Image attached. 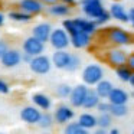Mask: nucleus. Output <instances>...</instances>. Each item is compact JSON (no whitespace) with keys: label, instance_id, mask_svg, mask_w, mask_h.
Masks as SVG:
<instances>
[{"label":"nucleus","instance_id":"47","mask_svg":"<svg viewBox=\"0 0 134 134\" xmlns=\"http://www.w3.org/2000/svg\"><path fill=\"white\" fill-rule=\"evenodd\" d=\"M133 134H134V130H133Z\"/></svg>","mask_w":134,"mask_h":134},{"label":"nucleus","instance_id":"4","mask_svg":"<svg viewBox=\"0 0 134 134\" xmlns=\"http://www.w3.org/2000/svg\"><path fill=\"white\" fill-rule=\"evenodd\" d=\"M49 43L53 49H66L71 45V35L64 27L52 29V33H51V38H49Z\"/></svg>","mask_w":134,"mask_h":134},{"label":"nucleus","instance_id":"36","mask_svg":"<svg viewBox=\"0 0 134 134\" xmlns=\"http://www.w3.org/2000/svg\"><path fill=\"white\" fill-rule=\"evenodd\" d=\"M7 49H9V45H7V42L4 41V39H0V58L4 55V53L7 52Z\"/></svg>","mask_w":134,"mask_h":134},{"label":"nucleus","instance_id":"22","mask_svg":"<svg viewBox=\"0 0 134 134\" xmlns=\"http://www.w3.org/2000/svg\"><path fill=\"white\" fill-rule=\"evenodd\" d=\"M113 88H114L113 82L108 81V79H101V81L95 85V91H97V94L101 97V99H108Z\"/></svg>","mask_w":134,"mask_h":134},{"label":"nucleus","instance_id":"15","mask_svg":"<svg viewBox=\"0 0 134 134\" xmlns=\"http://www.w3.org/2000/svg\"><path fill=\"white\" fill-rule=\"evenodd\" d=\"M71 45L75 49H85L91 45V35L87 32H76L71 35Z\"/></svg>","mask_w":134,"mask_h":134},{"label":"nucleus","instance_id":"34","mask_svg":"<svg viewBox=\"0 0 134 134\" xmlns=\"http://www.w3.org/2000/svg\"><path fill=\"white\" fill-rule=\"evenodd\" d=\"M111 18H113V16H111L110 10H105V12L102 13V15L99 16L98 19H95V22H97V25H98V26H101V25H105V23H107V22L110 20Z\"/></svg>","mask_w":134,"mask_h":134},{"label":"nucleus","instance_id":"5","mask_svg":"<svg viewBox=\"0 0 134 134\" xmlns=\"http://www.w3.org/2000/svg\"><path fill=\"white\" fill-rule=\"evenodd\" d=\"M79 3L82 6L84 15L90 19H94V20L98 19L105 12L102 0H79Z\"/></svg>","mask_w":134,"mask_h":134},{"label":"nucleus","instance_id":"18","mask_svg":"<svg viewBox=\"0 0 134 134\" xmlns=\"http://www.w3.org/2000/svg\"><path fill=\"white\" fill-rule=\"evenodd\" d=\"M128 99H130V94L127 92L122 88H113L110 97H108V101L111 104H127Z\"/></svg>","mask_w":134,"mask_h":134},{"label":"nucleus","instance_id":"23","mask_svg":"<svg viewBox=\"0 0 134 134\" xmlns=\"http://www.w3.org/2000/svg\"><path fill=\"white\" fill-rule=\"evenodd\" d=\"M7 18L13 22H18V23H29L33 19V16L23 12V10H20V9H18V10H10L7 13Z\"/></svg>","mask_w":134,"mask_h":134},{"label":"nucleus","instance_id":"19","mask_svg":"<svg viewBox=\"0 0 134 134\" xmlns=\"http://www.w3.org/2000/svg\"><path fill=\"white\" fill-rule=\"evenodd\" d=\"M32 102L36 105L38 108H41L42 111H49L52 107V99L49 95L43 92H36L32 95Z\"/></svg>","mask_w":134,"mask_h":134},{"label":"nucleus","instance_id":"28","mask_svg":"<svg viewBox=\"0 0 134 134\" xmlns=\"http://www.w3.org/2000/svg\"><path fill=\"white\" fill-rule=\"evenodd\" d=\"M110 113L115 118H122V117H125L128 114V107L127 104H111Z\"/></svg>","mask_w":134,"mask_h":134},{"label":"nucleus","instance_id":"14","mask_svg":"<svg viewBox=\"0 0 134 134\" xmlns=\"http://www.w3.org/2000/svg\"><path fill=\"white\" fill-rule=\"evenodd\" d=\"M52 25L49 22H41V23L35 25L32 29V35L35 38H38L39 41L42 42H49V38H51V33H52Z\"/></svg>","mask_w":134,"mask_h":134},{"label":"nucleus","instance_id":"30","mask_svg":"<svg viewBox=\"0 0 134 134\" xmlns=\"http://www.w3.org/2000/svg\"><path fill=\"white\" fill-rule=\"evenodd\" d=\"M81 65H82V59H81V56H78L76 53H72V56H71V61H69V64H68V66H66V72H76V71L81 68Z\"/></svg>","mask_w":134,"mask_h":134},{"label":"nucleus","instance_id":"40","mask_svg":"<svg viewBox=\"0 0 134 134\" xmlns=\"http://www.w3.org/2000/svg\"><path fill=\"white\" fill-rule=\"evenodd\" d=\"M59 2H62V3L68 4V6H71V7L76 4V0H59Z\"/></svg>","mask_w":134,"mask_h":134},{"label":"nucleus","instance_id":"12","mask_svg":"<svg viewBox=\"0 0 134 134\" xmlns=\"http://www.w3.org/2000/svg\"><path fill=\"white\" fill-rule=\"evenodd\" d=\"M19 9L29 13L32 16H38L45 10V4L41 0H19Z\"/></svg>","mask_w":134,"mask_h":134},{"label":"nucleus","instance_id":"24","mask_svg":"<svg viewBox=\"0 0 134 134\" xmlns=\"http://www.w3.org/2000/svg\"><path fill=\"white\" fill-rule=\"evenodd\" d=\"M78 121H79V124L84 128H87V130H92V128L98 127L97 117L94 115V114H90V113H82L81 115L78 117Z\"/></svg>","mask_w":134,"mask_h":134},{"label":"nucleus","instance_id":"39","mask_svg":"<svg viewBox=\"0 0 134 134\" xmlns=\"http://www.w3.org/2000/svg\"><path fill=\"white\" fill-rule=\"evenodd\" d=\"M42 3L45 4V6H52V4H55V3H58L59 0H41Z\"/></svg>","mask_w":134,"mask_h":134},{"label":"nucleus","instance_id":"17","mask_svg":"<svg viewBox=\"0 0 134 134\" xmlns=\"http://www.w3.org/2000/svg\"><path fill=\"white\" fill-rule=\"evenodd\" d=\"M110 13H111V16H113V19H115V20H118V22H122V23H128V22H130V15H128V12L124 9V6L120 4V3L111 4Z\"/></svg>","mask_w":134,"mask_h":134},{"label":"nucleus","instance_id":"35","mask_svg":"<svg viewBox=\"0 0 134 134\" xmlns=\"http://www.w3.org/2000/svg\"><path fill=\"white\" fill-rule=\"evenodd\" d=\"M10 92V85L6 79L0 78V95H7Z\"/></svg>","mask_w":134,"mask_h":134},{"label":"nucleus","instance_id":"32","mask_svg":"<svg viewBox=\"0 0 134 134\" xmlns=\"http://www.w3.org/2000/svg\"><path fill=\"white\" fill-rule=\"evenodd\" d=\"M62 27H64L69 35H74V33H76V32H81V30L78 29V26H76V23H75V19H65V20L62 22Z\"/></svg>","mask_w":134,"mask_h":134},{"label":"nucleus","instance_id":"26","mask_svg":"<svg viewBox=\"0 0 134 134\" xmlns=\"http://www.w3.org/2000/svg\"><path fill=\"white\" fill-rule=\"evenodd\" d=\"M64 133L65 134H87L88 130L82 127V125L79 124V121H69V122L65 124Z\"/></svg>","mask_w":134,"mask_h":134},{"label":"nucleus","instance_id":"31","mask_svg":"<svg viewBox=\"0 0 134 134\" xmlns=\"http://www.w3.org/2000/svg\"><path fill=\"white\" fill-rule=\"evenodd\" d=\"M71 92H72V87H71L69 84H59L58 87L55 88V94L56 97H59V98H69Z\"/></svg>","mask_w":134,"mask_h":134},{"label":"nucleus","instance_id":"46","mask_svg":"<svg viewBox=\"0 0 134 134\" xmlns=\"http://www.w3.org/2000/svg\"><path fill=\"white\" fill-rule=\"evenodd\" d=\"M131 25H133V27H134V22H131Z\"/></svg>","mask_w":134,"mask_h":134},{"label":"nucleus","instance_id":"41","mask_svg":"<svg viewBox=\"0 0 134 134\" xmlns=\"http://www.w3.org/2000/svg\"><path fill=\"white\" fill-rule=\"evenodd\" d=\"M95 134H107V128H102V127H98L95 130Z\"/></svg>","mask_w":134,"mask_h":134},{"label":"nucleus","instance_id":"21","mask_svg":"<svg viewBox=\"0 0 134 134\" xmlns=\"http://www.w3.org/2000/svg\"><path fill=\"white\" fill-rule=\"evenodd\" d=\"M99 101H101V97L97 94L95 88H90L87 92V97H85L84 104H82V108H85V110H94L99 104Z\"/></svg>","mask_w":134,"mask_h":134},{"label":"nucleus","instance_id":"27","mask_svg":"<svg viewBox=\"0 0 134 134\" xmlns=\"http://www.w3.org/2000/svg\"><path fill=\"white\" fill-rule=\"evenodd\" d=\"M133 72H134V71L131 69V68L128 66L127 64L115 68V75H117V78H118L121 82H128V81H130V78H131V75H133Z\"/></svg>","mask_w":134,"mask_h":134},{"label":"nucleus","instance_id":"16","mask_svg":"<svg viewBox=\"0 0 134 134\" xmlns=\"http://www.w3.org/2000/svg\"><path fill=\"white\" fill-rule=\"evenodd\" d=\"M75 23H76V26H78L79 30L90 33L91 36H92L94 33L97 32V29H98L97 22L94 20V19H90V18H88V19H85V18H75Z\"/></svg>","mask_w":134,"mask_h":134},{"label":"nucleus","instance_id":"10","mask_svg":"<svg viewBox=\"0 0 134 134\" xmlns=\"http://www.w3.org/2000/svg\"><path fill=\"white\" fill-rule=\"evenodd\" d=\"M22 49H23V52L30 53L32 56L41 55V53H43V51H45V42L39 41L38 38H35L33 35H30L29 38H26L23 41Z\"/></svg>","mask_w":134,"mask_h":134},{"label":"nucleus","instance_id":"45","mask_svg":"<svg viewBox=\"0 0 134 134\" xmlns=\"http://www.w3.org/2000/svg\"><path fill=\"white\" fill-rule=\"evenodd\" d=\"M128 84H130L131 87H134V72H133V75H131V78H130V81H128Z\"/></svg>","mask_w":134,"mask_h":134},{"label":"nucleus","instance_id":"42","mask_svg":"<svg viewBox=\"0 0 134 134\" xmlns=\"http://www.w3.org/2000/svg\"><path fill=\"white\" fill-rule=\"evenodd\" d=\"M128 15H130V22H134V7H131V9H130Z\"/></svg>","mask_w":134,"mask_h":134},{"label":"nucleus","instance_id":"13","mask_svg":"<svg viewBox=\"0 0 134 134\" xmlns=\"http://www.w3.org/2000/svg\"><path fill=\"white\" fill-rule=\"evenodd\" d=\"M71 56H72V53H69L66 49H55V52L52 53L51 59H52V64L56 69L65 71L71 61Z\"/></svg>","mask_w":134,"mask_h":134},{"label":"nucleus","instance_id":"7","mask_svg":"<svg viewBox=\"0 0 134 134\" xmlns=\"http://www.w3.org/2000/svg\"><path fill=\"white\" fill-rule=\"evenodd\" d=\"M127 59H128V53L125 51L120 49V48H113V49L107 51V53H105V61L113 68L125 65L127 64Z\"/></svg>","mask_w":134,"mask_h":134},{"label":"nucleus","instance_id":"38","mask_svg":"<svg viewBox=\"0 0 134 134\" xmlns=\"http://www.w3.org/2000/svg\"><path fill=\"white\" fill-rule=\"evenodd\" d=\"M127 65L134 71V52L128 53V59H127Z\"/></svg>","mask_w":134,"mask_h":134},{"label":"nucleus","instance_id":"1","mask_svg":"<svg viewBox=\"0 0 134 134\" xmlns=\"http://www.w3.org/2000/svg\"><path fill=\"white\" fill-rule=\"evenodd\" d=\"M81 78L82 82L87 84L88 87H95L101 79H104V69L98 64H88L82 69Z\"/></svg>","mask_w":134,"mask_h":134},{"label":"nucleus","instance_id":"6","mask_svg":"<svg viewBox=\"0 0 134 134\" xmlns=\"http://www.w3.org/2000/svg\"><path fill=\"white\" fill-rule=\"evenodd\" d=\"M53 117H55V122L59 125H65L66 122L72 121L75 117V111H74L72 105L68 104H59L53 111Z\"/></svg>","mask_w":134,"mask_h":134},{"label":"nucleus","instance_id":"29","mask_svg":"<svg viewBox=\"0 0 134 134\" xmlns=\"http://www.w3.org/2000/svg\"><path fill=\"white\" fill-rule=\"evenodd\" d=\"M113 114L111 113H99V115L97 117V121H98V127L102 128H110L111 124H113Z\"/></svg>","mask_w":134,"mask_h":134},{"label":"nucleus","instance_id":"43","mask_svg":"<svg viewBox=\"0 0 134 134\" xmlns=\"http://www.w3.org/2000/svg\"><path fill=\"white\" fill-rule=\"evenodd\" d=\"M4 23V15L2 12H0V26H2V25Z\"/></svg>","mask_w":134,"mask_h":134},{"label":"nucleus","instance_id":"25","mask_svg":"<svg viewBox=\"0 0 134 134\" xmlns=\"http://www.w3.org/2000/svg\"><path fill=\"white\" fill-rule=\"evenodd\" d=\"M53 124H56L53 114L48 113V111H42L41 120H39V122H38L36 125H38L39 128H42V130H49V128L52 127Z\"/></svg>","mask_w":134,"mask_h":134},{"label":"nucleus","instance_id":"37","mask_svg":"<svg viewBox=\"0 0 134 134\" xmlns=\"http://www.w3.org/2000/svg\"><path fill=\"white\" fill-rule=\"evenodd\" d=\"M32 58H33V56L30 55V53H26V52L22 53V62H23V64H27V65H29V62L32 61Z\"/></svg>","mask_w":134,"mask_h":134},{"label":"nucleus","instance_id":"44","mask_svg":"<svg viewBox=\"0 0 134 134\" xmlns=\"http://www.w3.org/2000/svg\"><path fill=\"white\" fill-rule=\"evenodd\" d=\"M118 133H120L118 128H111L110 130V134H118Z\"/></svg>","mask_w":134,"mask_h":134},{"label":"nucleus","instance_id":"3","mask_svg":"<svg viewBox=\"0 0 134 134\" xmlns=\"http://www.w3.org/2000/svg\"><path fill=\"white\" fill-rule=\"evenodd\" d=\"M52 66H53L52 59L48 55H43V53L33 56L32 61L29 62V69L35 75H46V74L51 72Z\"/></svg>","mask_w":134,"mask_h":134},{"label":"nucleus","instance_id":"20","mask_svg":"<svg viewBox=\"0 0 134 134\" xmlns=\"http://www.w3.org/2000/svg\"><path fill=\"white\" fill-rule=\"evenodd\" d=\"M46 12L51 16H55V18H64V16H68L71 13V6L62 3V2H58V3L52 4V6H48Z\"/></svg>","mask_w":134,"mask_h":134},{"label":"nucleus","instance_id":"11","mask_svg":"<svg viewBox=\"0 0 134 134\" xmlns=\"http://www.w3.org/2000/svg\"><path fill=\"white\" fill-rule=\"evenodd\" d=\"M0 64H2L3 68H7V69H12V68L19 66V65L22 64V53L19 52L18 49L9 48L7 52L0 58Z\"/></svg>","mask_w":134,"mask_h":134},{"label":"nucleus","instance_id":"9","mask_svg":"<svg viewBox=\"0 0 134 134\" xmlns=\"http://www.w3.org/2000/svg\"><path fill=\"white\" fill-rule=\"evenodd\" d=\"M88 90H90L88 85L84 84V82L72 87V92H71V95H69V104L72 105L74 108H81L82 104H84V101H85Z\"/></svg>","mask_w":134,"mask_h":134},{"label":"nucleus","instance_id":"2","mask_svg":"<svg viewBox=\"0 0 134 134\" xmlns=\"http://www.w3.org/2000/svg\"><path fill=\"white\" fill-rule=\"evenodd\" d=\"M105 36L114 46H127L133 42V36L121 27H110L105 30Z\"/></svg>","mask_w":134,"mask_h":134},{"label":"nucleus","instance_id":"8","mask_svg":"<svg viewBox=\"0 0 134 134\" xmlns=\"http://www.w3.org/2000/svg\"><path fill=\"white\" fill-rule=\"evenodd\" d=\"M41 115H42V110L38 108L35 104L33 105H26V107H23L20 110V113H19L20 120L23 122H26V124H29V125L38 124L39 120H41Z\"/></svg>","mask_w":134,"mask_h":134},{"label":"nucleus","instance_id":"33","mask_svg":"<svg viewBox=\"0 0 134 134\" xmlns=\"http://www.w3.org/2000/svg\"><path fill=\"white\" fill-rule=\"evenodd\" d=\"M110 110H111V102L108 101H99V104L97 105V111L98 113H110Z\"/></svg>","mask_w":134,"mask_h":134}]
</instances>
